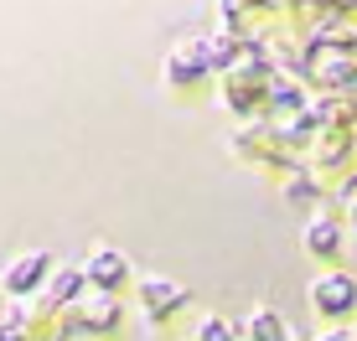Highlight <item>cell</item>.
<instances>
[{"label":"cell","instance_id":"obj_1","mask_svg":"<svg viewBox=\"0 0 357 341\" xmlns=\"http://www.w3.org/2000/svg\"><path fill=\"white\" fill-rule=\"evenodd\" d=\"M305 295H311V310H321L326 321H342V315H352V306H357V279L347 269H326V274L311 279Z\"/></svg>","mask_w":357,"mask_h":341},{"label":"cell","instance_id":"obj_2","mask_svg":"<svg viewBox=\"0 0 357 341\" xmlns=\"http://www.w3.org/2000/svg\"><path fill=\"white\" fill-rule=\"evenodd\" d=\"M47 274H52V253H42V248L16 253V259L0 269V290H6L10 300H26V295H36V290L47 285Z\"/></svg>","mask_w":357,"mask_h":341},{"label":"cell","instance_id":"obj_3","mask_svg":"<svg viewBox=\"0 0 357 341\" xmlns=\"http://www.w3.org/2000/svg\"><path fill=\"white\" fill-rule=\"evenodd\" d=\"M83 274H89V290H119L130 279V259L119 248H109V243H98V248H89V259H83Z\"/></svg>","mask_w":357,"mask_h":341},{"label":"cell","instance_id":"obj_4","mask_svg":"<svg viewBox=\"0 0 357 341\" xmlns=\"http://www.w3.org/2000/svg\"><path fill=\"white\" fill-rule=\"evenodd\" d=\"M83 290H89V274H83V264H78V269H73V264H63V269L47 274L42 306H47V310H73V306L83 300Z\"/></svg>","mask_w":357,"mask_h":341},{"label":"cell","instance_id":"obj_5","mask_svg":"<svg viewBox=\"0 0 357 341\" xmlns=\"http://www.w3.org/2000/svg\"><path fill=\"white\" fill-rule=\"evenodd\" d=\"M140 306L151 321H166L171 310H181L187 306V290L176 285V279H161V274H145L140 279Z\"/></svg>","mask_w":357,"mask_h":341},{"label":"cell","instance_id":"obj_6","mask_svg":"<svg viewBox=\"0 0 357 341\" xmlns=\"http://www.w3.org/2000/svg\"><path fill=\"white\" fill-rule=\"evenodd\" d=\"M342 223H331V217H316V223L301 228V248L311 253V259H337L342 253Z\"/></svg>","mask_w":357,"mask_h":341},{"label":"cell","instance_id":"obj_7","mask_svg":"<svg viewBox=\"0 0 357 341\" xmlns=\"http://www.w3.org/2000/svg\"><path fill=\"white\" fill-rule=\"evenodd\" d=\"M73 310H78V326H83V331H114V326H119V306H114V295H104V290L83 295Z\"/></svg>","mask_w":357,"mask_h":341},{"label":"cell","instance_id":"obj_8","mask_svg":"<svg viewBox=\"0 0 357 341\" xmlns=\"http://www.w3.org/2000/svg\"><path fill=\"white\" fill-rule=\"evenodd\" d=\"M243 336H249V341H295L290 326L280 321V310H269V306H254V310H249V321H243Z\"/></svg>","mask_w":357,"mask_h":341},{"label":"cell","instance_id":"obj_9","mask_svg":"<svg viewBox=\"0 0 357 341\" xmlns=\"http://www.w3.org/2000/svg\"><path fill=\"white\" fill-rule=\"evenodd\" d=\"M202 42H192V47H181V52H171V68H166V78L171 83H192V78H202Z\"/></svg>","mask_w":357,"mask_h":341},{"label":"cell","instance_id":"obj_10","mask_svg":"<svg viewBox=\"0 0 357 341\" xmlns=\"http://www.w3.org/2000/svg\"><path fill=\"white\" fill-rule=\"evenodd\" d=\"M192 341H238V326H233L228 315H202Z\"/></svg>","mask_w":357,"mask_h":341},{"label":"cell","instance_id":"obj_11","mask_svg":"<svg viewBox=\"0 0 357 341\" xmlns=\"http://www.w3.org/2000/svg\"><path fill=\"white\" fill-rule=\"evenodd\" d=\"M0 341H26V315L16 310H6V321H0Z\"/></svg>","mask_w":357,"mask_h":341},{"label":"cell","instance_id":"obj_12","mask_svg":"<svg viewBox=\"0 0 357 341\" xmlns=\"http://www.w3.org/2000/svg\"><path fill=\"white\" fill-rule=\"evenodd\" d=\"M285 197L290 202H305V197H316V181H305V176H295L290 187H285Z\"/></svg>","mask_w":357,"mask_h":341},{"label":"cell","instance_id":"obj_13","mask_svg":"<svg viewBox=\"0 0 357 341\" xmlns=\"http://www.w3.org/2000/svg\"><path fill=\"white\" fill-rule=\"evenodd\" d=\"M316 341H352V331H342V326H331V331H321Z\"/></svg>","mask_w":357,"mask_h":341},{"label":"cell","instance_id":"obj_14","mask_svg":"<svg viewBox=\"0 0 357 341\" xmlns=\"http://www.w3.org/2000/svg\"><path fill=\"white\" fill-rule=\"evenodd\" d=\"M352 233H357V202H352Z\"/></svg>","mask_w":357,"mask_h":341},{"label":"cell","instance_id":"obj_15","mask_svg":"<svg viewBox=\"0 0 357 341\" xmlns=\"http://www.w3.org/2000/svg\"><path fill=\"white\" fill-rule=\"evenodd\" d=\"M352 341H357V326H352Z\"/></svg>","mask_w":357,"mask_h":341}]
</instances>
